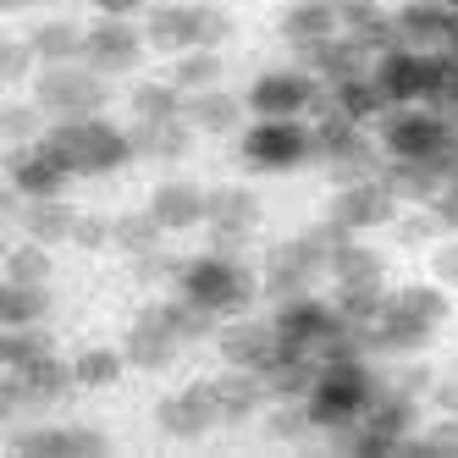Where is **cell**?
Wrapping results in <instances>:
<instances>
[{"label":"cell","mask_w":458,"mask_h":458,"mask_svg":"<svg viewBox=\"0 0 458 458\" xmlns=\"http://www.w3.org/2000/svg\"><path fill=\"white\" fill-rule=\"evenodd\" d=\"M172 287L182 293V299H193L199 310H210L216 320L249 315L259 299H266V293H259V266H249V259H243V254H233V249L188 254Z\"/></svg>","instance_id":"cell-1"},{"label":"cell","mask_w":458,"mask_h":458,"mask_svg":"<svg viewBox=\"0 0 458 458\" xmlns=\"http://www.w3.org/2000/svg\"><path fill=\"white\" fill-rule=\"evenodd\" d=\"M39 144H45L72 177H116V172H127V166L139 160L133 127L111 122L106 111H100V116H83V122H50Z\"/></svg>","instance_id":"cell-2"},{"label":"cell","mask_w":458,"mask_h":458,"mask_svg":"<svg viewBox=\"0 0 458 458\" xmlns=\"http://www.w3.org/2000/svg\"><path fill=\"white\" fill-rule=\"evenodd\" d=\"M381 392V376L365 353H353V359H326V365L315 370V386L304 392V409L315 420V431L320 437H332L343 431V425H353L359 414L370 409V398Z\"/></svg>","instance_id":"cell-3"},{"label":"cell","mask_w":458,"mask_h":458,"mask_svg":"<svg viewBox=\"0 0 458 458\" xmlns=\"http://www.w3.org/2000/svg\"><path fill=\"white\" fill-rule=\"evenodd\" d=\"M376 144L386 160H437V166H453L458 122L437 106H392L376 122Z\"/></svg>","instance_id":"cell-4"},{"label":"cell","mask_w":458,"mask_h":458,"mask_svg":"<svg viewBox=\"0 0 458 458\" xmlns=\"http://www.w3.org/2000/svg\"><path fill=\"white\" fill-rule=\"evenodd\" d=\"M28 94L50 122H83L111 106V78L94 72L89 61H61V67H39Z\"/></svg>","instance_id":"cell-5"},{"label":"cell","mask_w":458,"mask_h":458,"mask_svg":"<svg viewBox=\"0 0 458 458\" xmlns=\"http://www.w3.org/2000/svg\"><path fill=\"white\" fill-rule=\"evenodd\" d=\"M320 282H332V254L310 238V226H299L293 238H276L266 254H259V293H266L271 304L315 293Z\"/></svg>","instance_id":"cell-6"},{"label":"cell","mask_w":458,"mask_h":458,"mask_svg":"<svg viewBox=\"0 0 458 458\" xmlns=\"http://www.w3.org/2000/svg\"><path fill=\"white\" fill-rule=\"evenodd\" d=\"M238 155L249 172H299L315 160V139L304 116H254L238 133Z\"/></svg>","instance_id":"cell-7"},{"label":"cell","mask_w":458,"mask_h":458,"mask_svg":"<svg viewBox=\"0 0 458 458\" xmlns=\"http://www.w3.org/2000/svg\"><path fill=\"white\" fill-rule=\"evenodd\" d=\"M122 353H127V365H133L139 376H166V370L182 365L188 343L177 337V326L166 320L160 299H144V304L133 310V320L122 326Z\"/></svg>","instance_id":"cell-8"},{"label":"cell","mask_w":458,"mask_h":458,"mask_svg":"<svg viewBox=\"0 0 458 458\" xmlns=\"http://www.w3.org/2000/svg\"><path fill=\"white\" fill-rule=\"evenodd\" d=\"M370 78H376V89L386 94V106H431V100H437V83H442V50L392 45V50L376 55Z\"/></svg>","instance_id":"cell-9"},{"label":"cell","mask_w":458,"mask_h":458,"mask_svg":"<svg viewBox=\"0 0 458 458\" xmlns=\"http://www.w3.org/2000/svg\"><path fill=\"white\" fill-rule=\"evenodd\" d=\"M144 55L149 50V34L139 17H89V39H83V61L94 72H106L111 83L116 78H139L144 72Z\"/></svg>","instance_id":"cell-10"},{"label":"cell","mask_w":458,"mask_h":458,"mask_svg":"<svg viewBox=\"0 0 458 458\" xmlns=\"http://www.w3.org/2000/svg\"><path fill=\"white\" fill-rule=\"evenodd\" d=\"M259 226H266V199L249 188V182H216L210 188V205H205V233H210V249H233L243 254Z\"/></svg>","instance_id":"cell-11"},{"label":"cell","mask_w":458,"mask_h":458,"mask_svg":"<svg viewBox=\"0 0 458 458\" xmlns=\"http://www.w3.org/2000/svg\"><path fill=\"white\" fill-rule=\"evenodd\" d=\"M403 199L392 193L386 172L381 177H353V182H337L332 188V205H326V216H332L337 226H348V233L370 238V233H386L392 221H398Z\"/></svg>","instance_id":"cell-12"},{"label":"cell","mask_w":458,"mask_h":458,"mask_svg":"<svg viewBox=\"0 0 458 458\" xmlns=\"http://www.w3.org/2000/svg\"><path fill=\"white\" fill-rule=\"evenodd\" d=\"M320 94H326V83L310 67H266L249 78L243 106H249V116H310Z\"/></svg>","instance_id":"cell-13"},{"label":"cell","mask_w":458,"mask_h":458,"mask_svg":"<svg viewBox=\"0 0 458 458\" xmlns=\"http://www.w3.org/2000/svg\"><path fill=\"white\" fill-rule=\"evenodd\" d=\"M155 431L166 442H205V437H216L221 431V409H216L210 376L182 381L177 392H166V398L155 403Z\"/></svg>","instance_id":"cell-14"},{"label":"cell","mask_w":458,"mask_h":458,"mask_svg":"<svg viewBox=\"0 0 458 458\" xmlns=\"http://www.w3.org/2000/svg\"><path fill=\"white\" fill-rule=\"evenodd\" d=\"M149 216L166 226L172 238L182 233H205V205H210V188L199 177H188V172H166V177H155L149 188Z\"/></svg>","instance_id":"cell-15"},{"label":"cell","mask_w":458,"mask_h":458,"mask_svg":"<svg viewBox=\"0 0 458 458\" xmlns=\"http://www.w3.org/2000/svg\"><path fill=\"white\" fill-rule=\"evenodd\" d=\"M216 359L221 365H233V370H266L271 359H276V326H271V315L259 320V315H233V320H221V332H216Z\"/></svg>","instance_id":"cell-16"},{"label":"cell","mask_w":458,"mask_h":458,"mask_svg":"<svg viewBox=\"0 0 458 458\" xmlns=\"http://www.w3.org/2000/svg\"><path fill=\"white\" fill-rule=\"evenodd\" d=\"M6 453H17V458H100V453H111V437L89 431V425H34V431H17Z\"/></svg>","instance_id":"cell-17"},{"label":"cell","mask_w":458,"mask_h":458,"mask_svg":"<svg viewBox=\"0 0 458 458\" xmlns=\"http://www.w3.org/2000/svg\"><path fill=\"white\" fill-rule=\"evenodd\" d=\"M149 50L155 55H182V50H199V0H149V12L139 17Z\"/></svg>","instance_id":"cell-18"},{"label":"cell","mask_w":458,"mask_h":458,"mask_svg":"<svg viewBox=\"0 0 458 458\" xmlns=\"http://www.w3.org/2000/svg\"><path fill=\"white\" fill-rule=\"evenodd\" d=\"M299 55V67H310L326 89H337V83H348V78H365L370 67H376V50H365L348 28L343 34H332V39H320V45H304V50H293Z\"/></svg>","instance_id":"cell-19"},{"label":"cell","mask_w":458,"mask_h":458,"mask_svg":"<svg viewBox=\"0 0 458 458\" xmlns=\"http://www.w3.org/2000/svg\"><path fill=\"white\" fill-rule=\"evenodd\" d=\"M6 182L22 193V199H55V193H67L78 177L34 139V144H22V149L6 155Z\"/></svg>","instance_id":"cell-20"},{"label":"cell","mask_w":458,"mask_h":458,"mask_svg":"<svg viewBox=\"0 0 458 458\" xmlns=\"http://www.w3.org/2000/svg\"><path fill=\"white\" fill-rule=\"evenodd\" d=\"M398 45L409 50H447L453 45V6L447 0H398L392 6Z\"/></svg>","instance_id":"cell-21"},{"label":"cell","mask_w":458,"mask_h":458,"mask_svg":"<svg viewBox=\"0 0 458 458\" xmlns=\"http://www.w3.org/2000/svg\"><path fill=\"white\" fill-rule=\"evenodd\" d=\"M22 39L34 45L39 67H61V61H83L89 22H78V17H67V12H39V17H28Z\"/></svg>","instance_id":"cell-22"},{"label":"cell","mask_w":458,"mask_h":458,"mask_svg":"<svg viewBox=\"0 0 458 458\" xmlns=\"http://www.w3.org/2000/svg\"><path fill=\"white\" fill-rule=\"evenodd\" d=\"M343 34V12L332 6V0H282L276 12V39L287 50H304V45H320Z\"/></svg>","instance_id":"cell-23"},{"label":"cell","mask_w":458,"mask_h":458,"mask_svg":"<svg viewBox=\"0 0 458 458\" xmlns=\"http://www.w3.org/2000/svg\"><path fill=\"white\" fill-rule=\"evenodd\" d=\"M78 205L67 199V193H55V199H22V210H17V233L22 238H34V243H45V249H72V233H78Z\"/></svg>","instance_id":"cell-24"},{"label":"cell","mask_w":458,"mask_h":458,"mask_svg":"<svg viewBox=\"0 0 458 458\" xmlns=\"http://www.w3.org/2000/svg\"><path fill=\"white\" fill-rule=\"evenodd\" d=\"M216 386V409H221V425H249V420H266L271 409V392L266 381H259L254 370H233V365H221L210 376Z\"/></svg>","instance_id":"cell-25"},{"label":"cell","mask_w":458,"mask_h":458,"mask_svg":"<svg viewBox=\"0 0 458 458\" xmlns=\"http://www.w3.org/2000/svg\"><path fill=\"white\" fill-rule=\"evenodd\" d=\"M133 127V149L139 160H149V166H182V160L193 155V144H199V133H193L188 116H172V122H127Z\"/></svg>","instance_id":"cell-26"},{"label":"cell","mask_w":458,"mask_h":458,"mask_svg":"<svg viewBox=\"0 0 458 458\" xmlns=\"http://www.w3.org/2000/svg\"><path fill=\"white\" fill-rule=\"evenodd\" d=\"M182 116L193 122V133H199V139H233L238 127H243V116H249V106H243V94H233V89L221 83V89L188 94Z\"/></svg>","instance_id":"cell-27"},{"label":"cell","mask_w":458,"mask_h":458,"mask_svg":"<svg viewBox=\"0 0 458 458\" xmlns=\"http://www.w3.org/2000/svg\"><path fill=\"white\" fill-rule=\"evenodd\" d=\"M332 287H392V259L370 238H348L332 254Z\"/></svg>","instance_id":"cell-28"},{"label":"cell","mask_w":458,"mask_h":458,"mask_svg":"<svg viewBox=\"0 0 458 458\" xmlns=\"http://www.w3.org/2000/svg\"><path fill=\"white\" fill-rule=\"evenodd\" d=\"M122 106H127V122H172V116H182L188 94L166 72H160V78H127Z\"/></svg>","instance_id":"cell-29"},{"label":"cell","mask_w":458,"mask_h":458,"mask_svg":"<svg viewBox=\"0 0 458 458\" xmlns=\"http://www.w3.org/2000/svg\"><path fill=\"white\" fill-rule=\"evenodd\" d=\"M386 299L398 304L403 315H414L420 326H431L437 337L447 332V320H453V310H458V304H453V287H442L437 276H425V282H398Z\"/></svg>","instance_id":"cell-30"},{"label":"cell","mask_w":458,"mask_h":458,"mask_svg":"<svg viewBox=\"0 0 458 458\" xmlns=\"http://www.w3.org/2000/svg\"><path fill=\"white\" fill-rule=\"evenodd\" d=\"M127 370V353H122V343H83V348H72V381H78V392H111Z\"/></svg>","instance_id":"cell-31"},{"label":"cell","mask_w":458,"mask_h":458,"mask_svg":"<svg viewBox=\"0 0 458 458\" xmlns=\"http://www.w3.org/2000/svg\"><path fill=\"white\" fill-rule=\"evenodd\" d=\"M55 287L50 282H0V326H50Z\"/></svg>","instance_id":"cell-32"},{"label":"cell","mask_w":458,"mask_h":458,"mask_svg":"<svg viewBox=\"0 0 458 458\" xmlns=\"http://www.w3.org/2000/svg\"><path fill=\"white\" fill-rule=\"evenodd\" d=\"M166 78H172L182 94L221 89V83H226V50H210V45L182 50V55H172V61H166Z\"/></svg>","instance_id":"cell-33"},{"label":"cell","mask_w":458,"mask_h":458,"mask_svg":"<svg viewBox=\"0 0 458 458\" xmlns=\"http://www.w3.org/2000/svg\"><path fill=\"white\" fill-rule=\"evenodd\" d=\"M166 238H172V233L149 216V205H139V210H116V238H111V254L133 259V254H149V249H166Z\"/></svg>","instance_id":"cell-34"},{"label":"cell","mask_w":458,"mask_h":458,"mask_svg":"<svg viewBox=\"0 0 458 458\" xmlns=\"http://www.w3.org/2000/svg\"><path fill=\"white\" fill-rule=\"evenodd\" d=\"M332 94V106L343 111V116H353L359 127H376L392 106H386V94L376 89V78L365 72V78H348V83H337V89H326Z\"/></svg>","instance_id":"cell-35"},{"label":"cell","mask_w":458,"mask_h":458,"mask_svg":"<svg viewBox=\"0 0 458 458\" xmlns=\"http://www.w3.org/2000/svg\"><path fill=\"white\" fill-rule=\"evenodd\" d=\"M0 271H6V282H55V249H45V243L17 233Z\"/></svg>","instance_id":"cell-36"},{"label":"cell","mask_w":458,"mask_h":458,"mask_svg":"<svg viewBox=\"0 0 458 458\" xmlns=\"http://www.w3.org/2000/svg\"><path fill=\"white\" fill-rule=\"evenodd\" d=\"M177 271H182V254H172V249H149V254L122 259V276L133 282V287H144V293L172 287V282H177Z\"/></svg>","instance_id":"cell-37"},{"label":"cell","mask_w":458,"mask_h":458,"mask_svg":"<svg viewBox=\"0 0 458 458\" xmlns=\"http://www.w3.org/2000/svg\"><path fill=\"white\" fill-rule=\"evenodd\" d=\"M34 72H39V55H34V45H28L22 34H12L6 45H0V78H6V89L17 94V89H28V83H34Z\"/></svg>","instance_id":"cell-38"},{"label":"cell","mask_w":458,"mask_h":458,"mask_svg":"<svg viewBox=\"0 0 458 458\" xmlns=\"http://www.w3.org/2000/svg\"><path fill=\"white\" fill-rule=\"evenodd\" d=\"M111 238H116V216H106V210H83L78 216V233H72L78 254H106Z\"/></svg>","instance_id":"cell-39"},{"label":"cell","mask_w":458,"mask_h":458,"mask_svg":"<svg viewBox=\"0 0 458 458\" xmlns=\"http://www.w3.org/2000/svg\"><path fill=\"white\" fill-rule=\"evenodd\" d=\"M425 266H431V276L442 287L458 293V233H447V238H437L431 249H425Z\"/></svg>","instance_id":"cell-40"},{"label":"cell","mask_w":458,"mask_h":458,"mask_svg":"<svg viewBox=\"0 0 458 458\" xmlns=\"http://www.w3.org/2000/svg\"><path fill=\"white\" fill-rule=\"evenodd\" d=\"M431 403L437 414H458V353H447L442 365H437V381H431Z\"/></svg>","instance_id":"cell-41"},{"label":"cell","mask_w":458,"mask_h":458,"mask_svg":"<svg viewBox=\"0 0 458 458\" xmlns=\"http://www.w3.org/2000/svg\"><path fill=\"white\" fill-rule=\"evenodd\" d=\"M89 12L94 17H144L149 0H89Z\"/></svg>","instance_id":"cell-42"},{"label":"cell","mask_w":458,"mask_h":458,"mask_svg":"<svg viewBox=\"0 0 458 458\" xmlns=\"http://www.w3.org/2000/svg\"><path fill=\"white\" fill-rule=\"evenodd\" d=\"M0 6H6L12 17H39V12H55L61 0H0Z\"/></svg>","instance_id":"cell-43"},{"label":"cell","mask_w":458,"mask_h":458,"mask_svg":"<svg viewBox=\"0 0 458 458\" xmlns=\"http://www.w3.org/2000/svg\"><path fill=\"white\" fill-rule=\"evenodd\" d=\"M332 6L343 12V28H348L353 17H365V12H376V6H386V0H332Z\"/></svg>","instance_id":"cell-44"},{"label":"cell","mask_w":458,"mask_h":458,"mask_svg":"<svg viewBox=\"0 0 458 458\" xmlns=\"http://www.w3.org/2000/svg\"><path fill=\"white\" fill-rule=\"evenodd\" d=\"M392 6H398V0H392Z\"/></svg>","instance_id":"cell-45"}]
</instances>
